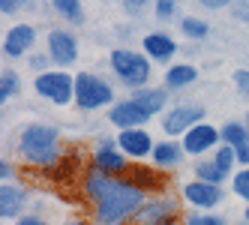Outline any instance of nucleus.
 <instances>
[{"label":"nucleus","mask_w":249,"mask_h":225,"mask_svg":"<svg viewBox=\"0 0 249 225\" xmlns=\"http://www.w3.org/2000/svg\"><path fill=\"white\" fill-rule=\"evenodd\" d=\"M81 192L90 201L93 225H126L147 204V192L132 177H111L90 168L81 180Z\"/></svg>","instance_id":"f257e3e1"},{"label":"nucleus","mask_w":249,"mask_h":225,"mask_svg":"<svg viewBox=\"0 0 249 225\" xmlns=\"http://www.w3.org/2000/svg\"><path fill=\"white\" fill-rule=\"evenodd\" d=\"M15 150L33 168H54L63 156L60 132H57V126H48V123H30L21 129L18 141H15Z\"/></svg>","instance_id":"f03ea898"},{"label":"nucleus","mask_w":249,"mask_h":225,"mask_svg":"<svg viewBox=\"0 0 249 225\" xmlns=\"http://www.w3.org/2000/svg\"><path fill=\"white\" fill-rule=\"evenodd\" d=\"M114 108V87L96 72H78L75 75V108L78 111H99Z\"/></svg>","instance_id":"7ed1b4c3"},{"label":"nucleus","mask_w":249,"mask_h":225,"mask_svg":"<svg viewBox=\"0 0 249 225\" xmlns=\"http://www.w3.org/2000/svg\"><path fill=\"white\" fill-rule=\"evenodd\" d=\"M111 72L117 75L120 84L132 90H141L150 81V60L132 48H114L111 51Z\"/></svg>","instance_id":"20e7f679"},{"label":"nucleus","mask_w":249,"mask_h":225,"mask_svg":"<svg viewBox=\"0 0 249 225\" xmlns=\"http://www.w3.org/2000/svg\"><path fill=\"white\" fill-rule=\"evenodd\" d=\"M33 90L54 105H69L75 102V75H69L66 69H51L45 75H36Z\"/></svg>","instance_id":"39448f33"},{"label":"nucleus","mask_w":249,"mask_h":225,"mask_svg":"<svg viewBox=\"0 0 249 225\" xmlns=\"http://www.w3.org/2000/svg\"><path fill=\"white\" fill-rule=\"evenodd\" d=\"M180 192H183V201L192 207V210H201V213H210V210H216L219 204H225V189L213 186V183H204V180L183 183Z\"/></svg>","instance_id":"423d86ee"},{"label":"nucleus","mask_w":249,"mask_h":225,"mask_svg":"<svg viewBox=\"0 0 249 225\" xmlns=\"http://www.w3.org/2000/svg\"><path fill=\"white\" fill-rule=\"evenodd\" d=\"M204 123V108L201 105H174L162 114V132L168 138H177V135H186L192 126Z\"/></svg>","instance_id":"0eeeda50"},{"label":"nucleus","mask_w":249,"mask_h":225,"mask_svg":"<svg viewBox=\"0 0 249 225\" xmlns=\"http://www.w3.org/2000/svg\"><path fill=\"white\" fill-rule=\"evenodd\" d=\"M45 54L51 57V63L66 69V66H72L78 60V39L72 36L69 30H48V36H45Z\"/></svg>","instance_id":"6e6552de"},{"label":"nucleus","mask_w":249,"mask_h":225,"mask_svg":"<svg viewBox=\"0 0 249 225\" xmlns=\"http://www.w3.org/2000/svg\"><path fill=\"white\" fill-rule=\"evenodd\" d=\"M150 117H153V114L141 105L138 99H132V96L114 102V108L108 111V120H111L120 132H123V129H144V123H147Z\"/></svg>","instance_id":"1a4fd4ad"},{"label":"nucleus","mask_w":249,"mask_h":225,"mask_svg":"<svg viewBox=\"0 0 249 225\" xmlns=\"http://www.w3.org/2000/svg\"><path fill=\"white\" fill-rule=\"evenodd\" d=\"M93 168H99L102 174H111V177H120L123 171L129 168V156L117 147V138H102L93 150Z\"/></svg>","instance_id":"9d476101"},{"label":"nucleus","mask_w":249,"mask_h":225,"mask_svg":"<svg viewBox=\"0 0 249 225\" xmlns=\"http://www.w3.org/2000/svg\"><path fill=\"white\" fill-rule=\"evenodd\" d=\"M219 144H222V135H219L216 126H210V123H198V126H192L183 135L186 156H201V153H207V150H216Z\"/></svg>","instance_id":"9b49d317"},{"label":"nucleus","mask_w":249,"mask_h":225,"mask_svg":"<svg viewBox=\"0 0 249 225\" xmlns=\"http://www.w3.org/2000/svg\"><path fill=\"white\" fill-rule=\"evenodd\" d=\"M180 207L174 198H147V204L141 207V213L135 216L138 225H174Z\"/></svg>","instance_id":"f8f14e48"},{"label":"nucleus","mask_w":249,"mask_h":225,"mask_svg":"<svg viewBox=\"0 0 249 225\" xmlns=\"http://www.w3.org/2000/svg\"><path fill=\"white\" fill-rule=\"evenodd\" d=\"M33 45H36V27L33 24H15L6 30V36H3V54L12 57V60H18L24 54H30Z\"/></svg>","instance_id":"ddd939ff"},{"label":"nucleus","mask_w":249,"mask_h":225,"mask_svg":"<svg viewBox=\"0 0 249 225\" xmlns=\"http://www.w3.org/2000/svg\"><path fill=\"white\" fill-rule=\"evenodd\" d=\"M117 147L126 153L129 159H144L153 153L156 141L150 138L147 129H123V132H117Z\"/></svg>","instance_id":"4468645a"},{"label":"nucleus","mask_w":249,"mask_h":225,"mask_svg":"<svg viewBox=\"0 0 249 225\" xmlns=\"http://www.w3.org/2000/svg\"><path fill=\"white\" fill-rule=\"evenodd\" d=\"M141 48H144V54L150 60H159V63H165L177 54V42L171 33H162V30H150L141 36Z\"/></svg>","instance_id":"2eb2a0df"},{"label":"nucleus","mask_w":249,"mask_h":225,"mask_svg":"<svg viewBox=\"0 0 249 225\" xmlns=\"http://www.w3.org/2000/svg\"><path fill=\"white\" fill-rule=\"evenodd\" d=\"M24 204H27V189L18 183H3L0 186V216L18 222L24 216Z\"/></svg>","instance_id":"dca6fc26"},{"label":"nucleus","mask_w":249,"mask_h":225,"mask_svg":"<svg viewBox=\"0 0 249 225\" xmlns=\"http://www.w3.org/2000/svg\"><path fill=\"white\" fill-rule=\"evenodd\" d=\"M183 159H186V150H183V141H177V138L156 141V147L150 153V162L156 168H177V165H183Z\"/></svg>","instance_id":"f3484780"},{"label":"nucleus","mask_w":249,"mask_h":225,"mask_svg":"<svg viewBox=\"0 0 249 225\" xmlns=\"http://www.w3.org/2000/svg\"><path fill=\"white\" fill-rule=\"evenodd\" d=\"M198 81V69L192 63H174L165 69V90H183Z\"/></svg>","instance_id":"a211bd4d"},{"label":"nucleus","mask_w":249,"mask_h":225,"mask_svg":"<svg viewBox=\"0 0 249 225\" xmlns=\"http://www.w3.org/2000/svg\"><path fill=\"white\" fill-rule=\"evenodd\" d=\"M132 99H138L153 117L162 114V108H168V90L165 87H141V90L132 93Z\"/></svg>","instance_id":"6ab92c4d"},{"label":"nucleus","mask_w":249,"mask_h":225,"mask_svg":"<svg viewBox=\"0 0 249 225\" xmlns=\"http://www.w3.org/2000/svg\"><path fill=\"white\" fill-rule=\"evenodd\" d=\"M195 180H204V183H213V186H222L228 180V174L213 162V159H198L195 162Z\"/></svg>","instance_id":"aec40b11"},{"label":"nucleus","mask_w":249,"mask_h":225,"mask_svg":"<svg viewBox=\"0 0 249 225\" xmlns=\"http://www.w3.org/2000/svg\"><path fill=\"white\" fill-rule=\"evenodd\" d=\"M180 33L186 39H192V42H201V39L210 36V24L201 21V18H195V15H186V18L180 21Z\"/></svg>","instance_id":"412c9836"},{"label":"nucleus","mask_w":249,"mask_h":225,"mask_svg":"<svg viewBox=\"0 0 249 225\" xmlns=\"http://www.w3.org/2000/svg\"><path fill=\"white\" fill-rule=\"evenodd\" d=\"M18 90H21V78H18V72H15V69H3V75H0V102L6 105L9 99L18 96Z\"/></svg>","instance_id":"4be33fe9"},{"label":"nucleus","mask_w":249,"mask_h":225,"mask_svg":"<svg viewBox=\"0 0 249 225\" xmlns=\"http://www.w3.org/2000/svg\"><path fill=\"white\" fill-rule=\"evenodd\" d=\"M51 9H54L57 15H63L66 21H72V24H81L84 21V6L78 3V0H54Z\"/></svg>","instance_id":"5701e85b"},{"label":"nucleus","mask_w":249,"mask_h":225,"mask_svg":"<svg viewBox=\"0 0 249 225\" xmlns=\"http://www.w3.org/2000/svg\"><path fill=\"white\" fill-rule=\"evenodd\" d=\"M210 159L216 162V165L225 171L228 177H234V174H231V171H234V165H237V150H234V147H228V144H219L216 150H213V156H210Z\"/></svg>","instance_id":"b1692460"},{"label":"nucleus","mask_w":249,"mask_h":225,"mask_svg":"<svg viewBox=\"0 0 249 225\" xmlns=\"http://www.w3.org/2000/svg\"><path fill=\"white\" fill-rule=\"evenodd\" d=\"M219 135H222V144H228V147H237L243 138L249 135V129H246V123H237V120H228V123L219 129Z\"/></svg>","instance_id":"393cba45"},{"label":"nucleus","mask_w":249,"mask_h":225,"mask_svg":"<svg viewBox=\"0 0 249 225\" xmlns=\"http://www.w3.org/2000/svg\"><path fill=\"white\" fill-rule=\"evenodd\" d=\"M231 189H234V195H240L249 204V168H237L234 171V177H231Z\"/></svg>","instance_id":"a878e982"},{"label":"nucleus","mask_w":249,"mask_h":225,"mask_svg":"<svg viewBox=\"0 0 249 225\" xmlns=\"http://www.w3.org/2000/svg\"><path fill=\"white\" fill-rule=\"evenodd\" d=\"M186 225H228V222H225V216H219V213H201V210H192V213L186 216Z\"/></svg>","instance_id":"bb28decb"},{"label":"nucleus","mask_w":249,"mask_h":225,"mask_svg":"<svg viewBox=\"0 0 249 225\" xmlns=\"http://www.w3.org/2000/svg\"><path fill=\"white\" fill-rule=\"evenodd\" d=\"M177 9H180V6L171 3V0H156V3H153V15H156V18H174Z\"/></svg>","instance_id":"cd10ccee"},{"label":"nucleus","mask_w":249,"mask_h":225,"mask_svg":"<svg viewBox=\"0 0 249 225\" xmlns=\"http://www.w3.org/2000/svg\"><path fill=\"white\" fill-rule=\"evenodd\" d=\"M120 9L126 12V15H135V18H138V15H144V9H153V6L150 3H141V0H123Z\"/></svg>","instance_id":"c85d7f7f"},{"label":"nucleus","mask_w":249,"mask_h":225,"mask_svg":"<svg viewBox=\"0 0 249 225\" xmlns=\"http://www.w3.org/2000/svg\"><path fill=\"white\" fill-rule=\"evenodd\" d=\"M234 84H237L240 96L249 99V69H237V72H234Z\"/></svg>","instance_id":"c756f323"},{"label":"nucleus","mask_w":249,"mask_h":225,"mask_svg":"<svg viewBox=\"0 0 249 225\" xmlns=\"http://www.w3.org/2000/svg\"><path fill=\"white\" fill-rule=\"evenodd\" d=\"M234 150H237V165H240V168H249V135L243 138Z\"/></svg>","instance_id":"7c9ffc66"},{"label":"nucleus","mask_w":249,"mask_h":225,"mask_svg":"<svg viewBox=\"0 0 249 225\" xmlns=\"http://www.w3.org/2000/svg\"><path fill=\"white\" fill-rule=\"evenodd\" d=\"M0 177H3V183H15V168H12V162H0Z\"/></svg>","instance_id":"2f4dec72"},{"label":"nucleus","mask_w":249,"mask_h":225,"mask_svg":"<svg viewBox=\"0 0 249 225\" xmlns=\"http://www.w3.org/2000/svg\"><path fill=\"white\" fill-rule=\"evenodd\" d=\"M18 9H21L18 0H3V3H0V12H3V15H15Z\"/></svg>","instance_id":"473e14b6"},{"label":"nucleus","mask_w":249,"mask_h":225,"mask_svg":"<svg viewBox=\"0 0 249 225\" xmlns=\"http://www.w3.org/2000/svg\"><path fill=\"white\" fill-rule=\"evenodd\" d=\"M15 225H48V222H45L42 216H36V213H30V216H21Z\"/></svg>","instance_id":"72a5a7b5"},{"label":"nucleus","mask_w":249,"mask_h":225,"mask_svg":"<svg viewBox=\"0 0 249 225\" xmlns=\"http://www.w3.org/2000/svg\"><path fill=\"white\" fill-rule=\"evenodd\" d=\"M234 18L237 21H249V3H237L234 6Z\"/></svg>","instance_id":"f704fd0d"},{"label":"nucleus","mask_w":249,"mask_h":225,"mask_svg":"<svg viewBox=\"0 0 249 225\" xmlns=\"http://www.w3.org/2000/svg\"><path fill=\"white\" fill-rule=\"evenodd\" d=\"M201 6H207V9H222V6H225V0H204Z\"/></svg>","instance_id":"c9c22d12"},{"label":"nucleus","mask_w":249,"mask_h":225,"mask_svg":"<svg viewBox=\"0 0 249 225\" xmlns=\"http://www.w3.org/2000/svg\"><path fill=\"white\" fill-rule=\"evenodd\" d=\"M63 225H93V222H84V219H69V222H63Z\"/></svg>","instance_id":"e433bc0d"},{"label":"nucleus","mask_w":249,"mask_h":225,"mask_svg":"<svg viewBox=\"0 0 249 225\" xmlns=\"http://www.w3.org/2000/svg\"><path fill=\"white\" fill-rule=\"evenodd\" d=\"M243 222H246V225H249V207H246V213H243Z\"/></svg>","instance_id":"4c0bfd02"},{"label":"nucleus","mask_w":249,"mask_h":225,"mask_svg":"<svg viewBox=\"0 0 249 225\" xmlns=\"http://www.w3.org/2000/svg\"><path fill=\"white\" fill-rule=\"evenodd\" d=\"M246 129H249V114H246Z\"/></svg>","instance_id":"58836bf2"},{"label":"nucleus","mask_w":249,"mask_h":225,"mask_svg":"<svg viewBox=\"0 0 249 225\" xmlns=\"http://www.w3.org/2000/svg\"><path fill=\"white\" fill-rule=\"evenodd\" d=\"M240 225H246V222H240Z\"/></svg>","instance_id":"ea45409f"}]
</instances>
